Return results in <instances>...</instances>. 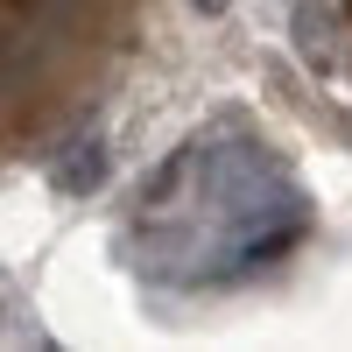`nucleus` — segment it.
<instances>
[{
    "label": "nucleus",
    "instance_id": "obj_1",
    "mask_svg": "<svg viewBox=\"0 0 352 352\" xmlns=\"http://www.w3.org/2000/svg\"><path fill=\"white\" fill-rule=\"evenodd\" d=\"M296 50H303V64L310 71H338V21H331V8H317V0H303L296 8Z\"/></svg>",
    "mask_w": 352,
    "mask_h": 352
},
{
    "label": "nucleus",
    "instance_id": "obj_2",
    "mask_svg": "<svg viewBox=\"0 0 352 352\" xmlns=\"http://www.w3.org/2000/svg\"><path fill=\"white\" fill-rule=\"evenodd\" d=\"M190 8H197V14H226L232 0H190Z\"/></svg>",
    "mask_w": 352,
    "mask_h": 352
}]
</instances>
